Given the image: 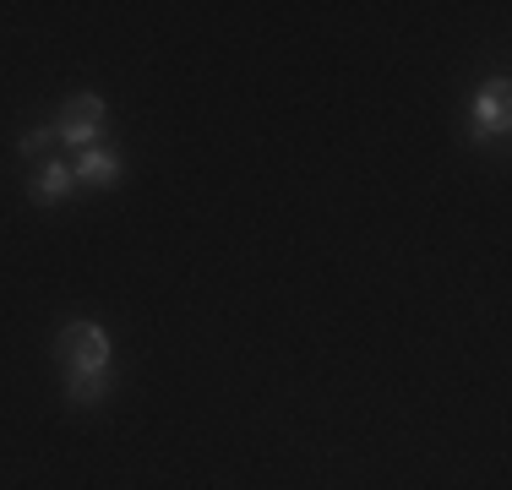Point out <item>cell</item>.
Here are the masks:
<instances>
[{"mask_svg":"<svg viewBox=\"0 0 512 490\" xmlns=\"http://www.w3.org/2000/svg\"><path fill=\"white\" fill-rule=\"evenodd\" d=\"M55 365L60 376H88V371H109V333L99 322H66L55 338Z\"/></svg>","mask_w":512,"mask_h":490,"instance_id":"6da1fadb","label":"cell"},{"mask_svg":"<svg viewBox=\"0 0 512 490\" xmlns=\"http://www.w3.org/2000/svg\"><path fill=\"white\" fill-rule=\"evenodd\" d=\"M507 131H512V82H507V71H496L469 98V142H480V147L507 142Z\"/></svg>","mask_w":512,"mask_h":490,"instance_id":"7a4b0ae2","label":"cell"},{"mask_svg":"<svg viewBox=\"0 0 512 490\" xmlns=\"http://www.w3.org/2000/svg\"><path fill=\"white\" fill-rule=\"evenodd\" d=\"M104 98L99 93H77V98H66L60 104V115H55V137L66 142V147H77V153H88V147H99L104 142Z\"/></svg>","mask_w":512,"mask_h":490,"instance_id":"3957f363","label":"cell"},{"mask_svg":"<svg viewBox=\"0 0 512 490\" xmlns=\"http://www.w3.org/2000/svg\"><path fill=\"white\" fill-rule=\"evenodd\" d=\"M71 175H77V186H93V191H109L120 175H126V158L115 153V147H88V153H77V164H71Z\"/></svg>","mask_w":512,"mask_h":490,"instance_id":"277c9868","label":"cell"},{"mask_svg":"<svg viewBox=\"0 0 512 490\" xmlns=\"http://www.w3.org/2000/svg\"><path fill=\"white\" fill-rule=\"evenodd\" d=\"M71 191H77V175H71V164H60V158H44V164L33 169V180H28V202L33 207H60Z\"/></svg>","mask_w":512,"mask_h":490,"instance_id":"5b68a950","label":"cell"},{"mask_svg":"<svg viewBox=\"0 0 512 490\" xmlns=\"http://www.w3.org/2000/svg\"><path fill=\"white\" fill-rule=\"evenodd\" d=\"M66 382V403L71 409H99L109 398V387H115V376L109 371H88V376H60Z\"/></svg>","mask_w":512,"mask_h":490,"instance_id":"8992f818","label":"cell"},{"mask_svg":"<svg viewBox=\"0 0 512 490\" xmlns=\"http://www.w3.org/2000/svg\"><path fill=\"white\" fill-rule=\"evenodd\" d=\"M50 142H55V126H28V131H22V142H17V153L22 158H39Z\"/></svg>","mask_w":512,"mask_h":490,"instance_id":"52a82bcc","label":"cell"}]
</instances>
